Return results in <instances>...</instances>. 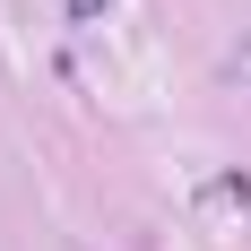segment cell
<instances>
[{"label": "cell", "mask_w": 251, "mask_h": 251, "mask_svg": "<svg viewBox=\"0 0 251 251\" xmlns=\"http://www.w3.org/2000/svg\"><path fill=\"white\" fill-rule=\"evenodd\" d=\"M104 9H113V0H70V18H104Z\"/></svg>", "instance_id": "6da1fadb"}]
</instances>
